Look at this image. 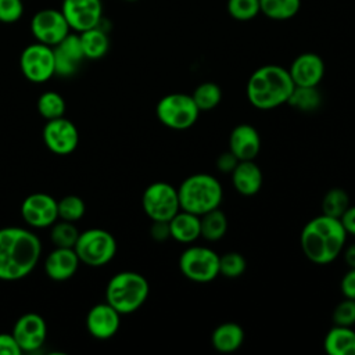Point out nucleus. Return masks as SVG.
Segmentation results:
<instances>
[{"label": "nucleus", "instance_id": "nucleus-1", "mask_svg": "<svg viewBox=\"0 0 355 355\" xmlns=\"http://www.w3.org/2000/svg\"><path fill=\"white\" fill-rule=\"evenodd\" d=\"M42 254L39 237L24 227L0 229V280L17 282L26 277Z\"/></svg>", "mask_w": 355, "mask_h": 355}, {"label": "nucleus", "instance_id": "nucleus-2", "mask_svg": "<svg viewBox=\"0 0 355 355\" xmlns=\"http://www.w3.org/2000/svg\"><path fill=\"white\" fill-rule=\"evenodd\" d=\"M347 237L340 219L320 214L304 225L300 245L305 258L312 263L327 265L343 252Z\"/></svg>", "mask_w": 355, "mask_h": 355}, {"label": "nucleus", "instance_id": "nucleus-3", "mask_svg": "<svg viewBox=\"0 0 355 355\" xmlns=\"http://www.w3.org/2000/svg\"><path fill=\"white\" fill-rule=\"evenodd\" d=\"M294 89L287 68L268 64L257 68L248 78L245 94L250 104L258 110H273L287 100Z\"/></svg>", "mask_w": 355, "mask_h": 355}, {"label": "nucleus", "instance_id": "nucleus-4", "mask_svg": "<svg viewBox=\"0 0 355 355\" xmlns=\"http://www.w3.org/2000/svg\"><path fill=\"white\" fill-rule=\"evenodd\" d=\"M180 209L198 216L219 208L223 198L220 182L209 173H193L178 187Z\"/></svg>", "mask_w": 355, "mask_h": 355}, {"label": "nucleus", "instance_id": "nucleus-5", "mask_svg": "<svg viewBox=\"0 0 355 355\" xmlns=\"http://www.w3.org/2000/svg\"><path fill=\"white\" fill-rule=\"evenodd\" d=\"M148 293L150 286L143 275L133 270H122L108 280L105 301L121 315H129L146 302Z\"/></svg>", "mask_w": 355, "mask_h": 355}, {"label": "nucleus", "instance_id": "nucleus-6", "mask_svg": "<svg viewBox=\"0 0 355 355\" xmlns=\"http://www.w3.org/2000/svg\"><path fill=\"white\" fill-rule=\"evenodd\" d=\"M73 250L82 263L98 268L115 257L116 240L108 230L93 227L79 233Z\"/></svg>", "mask_w": 355, "mask_h": 355}, {"label": "nucleus", "instance_id": "nucleus-7", "mask_svg": "<svg viewBox=\"0 0 355 355\" xmlns=\"http://www.w3.org/2000/svg\"><path fill=\"white\" fill-rule=\"evenodd\" d=\"M158 121L173 130H184L191 128L200 115L191 94L171 93L159 98L155 105Z\"/></svg>", "mask_w": 355, "mask_h": 355}, {"label": "nucleus", "instance_id": "nucleus-8", "mask_svg": "<svg viewBox=\"0 0 355 355\" xmlns=\"http://www.w3.org/2000/svg\"><path fill=\"white\" fill-rule=\"evenodd\" d=\"M182 275L194 283H209L219 276V255L205 245H189L178 261Z\"/></svg>", "mask_w": 355, "mask_h": 355}, {"label": "nucleus", "instance_id": "nucleus-9", "mask_svg": "<svg viewBox=\"0 0 355 355\" xmlns=\"http://www.w3.org/2000/svg\"><path fill=\"white\" fill-rule=\"evenodd\" d=\"M141 207L151 220H169L180 211L178 189L166 182H154L144 189Z\"/></svg>", "mask_w": 355, "mask_h": 355}, {"label": "nucleus", "instance_id": "nucleus-10", "mask_svg": "<svg viewBox=\"0 0 355 355\" xmlns=\"http://www.w3.org/2000/svg\"><path fill=\"white\" fill-rule=\"evenodd\" d=\"M19 68L29 82H47L55 75L53 47L39 42L26 46L19 55Z\"/></svg>", "mask_w": 355, "mask_h": 355}, {"label": "nucleus", "instance_id": "nucleus-11", "mask_svg": "<svg viewBox=\"0 0 355 355\" xmlns=\"http://www.w3.org/2000/svg\"><path fill=\"white\" fill-rule=\"evenodd\" d=\"M31 32L36 42L54 47L71 32V28L61 10L43 8L32 17Z\"/></svg>", "mask_w": 355, "mask_h": 355}, {"label": "nucleus", "instance_id": "nucleus-12", "mask_svg": "<svg viewBox=\"0 0 355 355\" xmlns=\"http://www.w3.org/2000/svg\"><path fill=\"white\" fill-rule=\"evenodd\" d=\"M60 10L71 31L76 33L94 28L103 21L101 0H62Z\"/></svg>", "mask_w": 355, "mask_h": 355}, {"label": "nucleus", "instance_id": "nucleus-13", "mask_svg": "<svg viewBox=\"0 0 355 355\" xmlns=\"http://www.w3.org/2000/svg\"><path fill=\"white\" fill-rule=\"evenodd\" d=\"M43 141L51 153L68 155L78 147L79 132L75 123L64 116L50 119L43 128Z\"/></svg>", "mask_w": 355, "mask_h": 355}, {"label": "nucleus", "instance_id": "nucleus-14", "mask_svg": "<svg viewBox=\"0 0 355 355\" xmlns=\"http://www.w3.org/2000/svg\"><path fill=\"white\" fill-rule=\"evenodd\" d=\"M11 334L22 352H35L46 343L47 324L39 313L28 312L17 319Z\"/></svg>", "mask_w": 355, "mask_h": 355}, {"label": "nucleus", "instance_id": "nucleus-15", "mask_svg": "<svg viewBox=\"0 0 355 355\" xmlns=\"http://www.w3.org/2000/svg\"><path fill=\"white\" fill-rule=\"evenodd\" d=\"M21 216L31 227H50L58 220L57 200L46 193L29 194L21 205Z\"/></svg>", "mask_w": 355, "mask_h": 355}, {"label": "nucleus", "instance_id": "nucleus-16", "mask_svg": "<svg viewBox=\"0 0 355 355\" xmlns=\"http://www.w3.org/2000/svg\"><path fill=\"white\" fill-rule=\"evenodd\" d=\"M53 53L55 75L64 78L72 76L85 60L80 39L76 32H69L58 44L53 47Z\"/></svg>", "mask_w": 355, "mask_h": 355}, {"label": "nucleus", "instance_id": "nucleus-17", "mask_svg": "<svg viewBox=\"0 0 355 355\" xmlns=\"http://www.w3.org/2000/svg\"><path fill=\"white\" fill-rule=\"evenodd\" d=\"M121 326V313L107 301L92 306L86 315V329L97 340L114 337Z\"/></svg>", "mask_w": 355, "mask_h": 355}, {"label": "nucleus", "instance_id": "nucleus-18", "mask_svg": "<svg viewBox=\"0 0 355 355\" xmlns=\"http://www.w3.org/2000/svg\"><path fill=\"white\" fill-rule=\"evenodd\" d=\"M294 86H318L324 76V62L316 53L297 55L287 68Z\"/></svg>", "mask_w": 355, "mask_h": 355}, {"label": "nucleus", "instance_id": "nucleus-19", "mask_svg": "<svg viewBox=\"0 0 355 355\" xmlns=\"http://www.w3.org/2000/svg\"><path fill=\"white\" fill-rule=\"evenodd\" d=\"M229 150L239 161L255 159L261 151V136L250 123L234 126L229 135Z\"/></svg>", "mask_w": 355, "mask_h": 355}, {"label": "nucleus", "instance_id": "nucleus-20", "mask_svg": "<svg viewBox=\"0 0 355 355\" xmlns=\"http://www.w3.org/2000/svg\"><path fill=\"white\" fill-rule=\"evenodd\" d=\"M79 258L73 248L55 247L44 261V272L54 282H65L71 279L79 268Z\"/></svg>", "mask_w": 355, "mask_h": 355}, {"label": "nucleus", "instance_id": "nucleus-21", "mask_svg": "<svg viewBox=\"0 0 355 355\" xmlns=\"http://www.w3.org/2000/svg\"><path fill=\"white\" fill-rule=\"evenodd\" d=\"M230 175L234 190L245 197L255 196L261 190L263 183L262 171L254 162V159L239 161Z\"/></svg>", "mask_w": 355, "mask_h": 355}, {"label": "nucleus", "instance_id": "nucleus-22", "mask_svg": "<svg viewBox=\"0 0 355 355\" xmlns=\"http://www.w3.org/2000/svg\"><path fill=\"white\" fill-rule=\"evenodd\" d=\"M171 237L182 244H191L201 237L200 216L187 211H178L169 220Z\"/></svg>", "mask_w": 355, "mask_h": 355}, {"label": "nucleus", "instance_id": "nucleus-23", "mask_svg": "<svg viewBox=\"0 0 355 355\" xmlns=\"http://www.w3.org/2000/svg\"><path fill=\"white\" fill-rule=\"evenodd\" d=\"M244 341V330L236 322H223L218 324L211 334V345L220 354L237 351Z\"/></svg>", "mask_w": 355, "mask_h": 355}, {"label": "nucleus", "instance_id": "nucleus-24", "mask_svg": "<svg viewBox=\"0 0 355 355\" xmlns=\"http://www.w3.org/2000/svg\"><path fill=\"white\" fill-rule=\"evenodd\" d=\"M323 348L329 355H355V330L334 324L324 336Z\"/></svg>", "mask_w": 355, "mask_h": 355}, {"label": "nucleus", "instance_id": "nucleus-25", "mask_svg": "<svg viewBox=\"0 0 355 355\" xmlns=\"http://www.w3.org/2000/svg\"><path fill=\"white\" fill-rule=\"evenodd\" d=\"M79 35L82 50L85 58L87 60H100L103 58L110 50V37L107 32L101 28V24L83 31Z\"/></svg>", "mask_w": 355, "mask_h": 355}, {"label": "nucleus", "instance_id": "nucleus-26", "mask_svg": "<svg viewBox=\"0 0 355 355\" xmlns=\"http://www.w3.org/2000/svg\"><path fill=\"white\" fill-rule=\"evenodd\" d=\"M227 216L220 208H215L200 216L201 237L207 241H219L227 232Z\"/></svg>", "mask_w": 355, "mask_h": 355}, {"label": "nucleus", "instance_id": "nucleus-27", "mask_svg": "<svg viewBox=\"0 0 355 355\" xmlns=\"http://www.w3.org/2000/svg\"><path fill=\"white\" fill-rule=\"evenodd\" d=\"M287 104L300 112H313L322 104L318 86H294Z\"/></svg>", "mask_w": 355, "mask_h": 355}, {"label": "nucleus", "instance_id": "nucleus-28", "mask_svg": "<svg viewBox=\"0 0 355 355\" xmlns=\"http://www.w3.org/2000/svg\"><path fill=\"white\" fill-rule=\"evenodd\" d=\"M301 0H259L261 12L273 21H287L297 15Z\"/></svg>", "mask_w": 355, "mask_h": 355}, {"label": "nucleus", "instance_id": "nucleus-29", "mask_svg": "<svg viewBox=\"0 0 355 355\" xmlns=\"http://www.w3.org/2000/svg\"><path fill=\"white\" fill-rule=\"evenodd\" d=\"M351 205L348 193L341 187H331L327 190L322 198V214L340 219L345 209Z\"/></svg>", "mask_w": 355, "mask_h": 355}, {"label": "nucleus", "instance_id": "nucleus-30", "mask_svg": "<svg viewBox=\"0 0 355 355\" xmlns=\"http://www.w3.org/2000/svg\"><path fill=\"white\" fill-rule=\"evenodd\" d=\"M191 97L201 111L214 110L222 100V90L215 82H202L191 93Z\"/></svg>", "mask_w": 355, "mask_h": 355}, {"label": "nucleus", "instance_id": "nucleus-31", "mask_svg": "<svg viewBox=\"0 0 355 355\" xmlns=\"http://www.w3.org/2000/svg\"><path fill=\"white\" fill-rule=\"evenodd\" d=\"M67 104L64 97L57 92H44L37 98V112L46 121L64 116Z\"/></svg>", "mask_w": 355, "mask_h": 355}, {"label": "nucleus", "instance_id": "nucleus-32", "mask_svg": "<svg viewBox=\"0 0 355 355\" xmlns=\"http://www.w3.org/2000/svg\"><path fill=\"white\" fill-rule=\"evenodd\" d=\"M50 230V240L54 244V247H67V248H73L78 236H79V230L78 227L73 225V222H68V220H55L51 226Z\"/></svg>", "mask_w": 355, "mask_h": 355}, {"label": "nucleus", "instance_id": "nucleus-33", "mask_svg": "<svg viewBox=\"0 0 355 355\" xmlns=\"http://www.w3.org/2000/svg\"><path fill=\"white\" fill-rule=\"evenodd\" d=\"M247 268L245 258L237 251H229L219 255V275L226 279L240 277Z\"/></svg>", "mask_w": 355, "mask_h": 355}, {"label": "nucleus", "instance_id": "nucleus-34", "mask_svg": "<svg viewBox=\"0 0 355 355\" xmlns=\"http://www.w3.org/2000/svg\"><path fill=\"white\" fill-rule=\"evenodd\" d=\"M57 208H58V219L68 220V222L79 220L86 211V205L83 200L75 194H69L58 200Z\"/></svg>", "mask_w": 355, "mask_h": 355}, {"label": "nucleus", "instance_id": "nucleus-35", "mask_svg": "<svg viewBox=\"0 0 355 355\" xmlns=\"http://www.w3.org/2000/svg\"><path fill=\"white\" fill-rule=\"evenodd\" d=\"M226 10L236 21H250L261 12L259 0H227Z\"/></svg>", "mask_w": 355, "mask_h": 355}, {"label": "nucleus", "instance_id": "nucleus-36", "mask_svg": "<svg viewBox=\"0 0 355 355\" xmlns=\"http://www.w3.org/2000/svg\"><path fill=\"white\" fill-rule=\"evenodd\" d=\"M334 324L338 326H354L355 324V300L345 298L340 301L331 313Z\"/></svg>", "mask_w": 355, "mask_h": 355}, {"label": "nucleus", "instance_id": "nucleus-37", "mask_svg": "<svg viewBox=\"0 0 355 355\" xmlns=\"http://www.w3.org/2000/svg\"><path fill=\"white\" fill-rule=\"evenodd\" d=\"M24 15L22 0H0V22L14 24Z\"/></svg>", "mask_w": 355, "mask_h": 355}, {"label": "nucleus", "instance_id": "nucleus-38", "mask_svg": "<svg viewBox=\"0 0 355 355\" xmlns=\"http://www.w3.org/2000/svg\"><path fill=\"white\" fill-rule=\"evenodd\" d=\"M215 164H216V169L219 172L232 173L233 169L236 168V165L239 164V159L236 158V155L230 150H226V151H223L218 155Z\"/></svg>", "mask_w": 355, "mask_h": 355}, {"label": "nucleus", "instance_id": "nucleus-39", "mask_svg": "<svg viewBox=\"0 0 355 355\" xmlns=\"http://www.w3.org/2000/svg\"><path fill=\"white\" fill-rule=\"evenodd\" d=\"M22 351L11 333H0V355H21Z\"/></svg>", "mask_w": 355, "mask_h": 355}, {"label": "nucleus", "instance_id": "nucleus-40", "mask_svg": "<svg viewBox=\"0 0 355 355\" xmlns=\"http://www.w3.org/2000/svg\"><path fill=\"white\" fill-rule=\"evenodd\" d=\"M340 288L344 298L355 300V268H348L340 282Z\"/></svg>", "mask_w": 355, "mask_h": 355}, {"label": "nucleus", "instance_id": "nucleus-41", "mask_svg": "<svg viewBox=\"0 0 355 355\" xmlns=\"http://www.w3.org/2000/svg\"><path fill=\"white\" fill-rule=\"evenodd\" d=\"M150 226V236L155 241H165L171 237L169 232V222L168 220H151Z\"/></svg>", "mask_w": 355, "mask_h": 355}, {"label": "nucleus", "instance_id": "nucleus-42", "mask_svg": "<svg viewBox=\"0 0 355 355\" xmlns=\"http://www.w3.org/2000/svg\"><path fill=\"white\" fill-rule=\"evenodd\" d=\"M340 222L348 236L355 237V205H349L341 215Z\"/></svg>", "mask_w": 355, "mask_h": 355}, {"label": "nucleus", "instance_id": "nucleus-43", "mask_svg": "<svg viewBox=\"0 0 355 355\" xmlns=\"http://www.w3.org/2000/svg\"><path fill=\"white\" fill-rule=\"evenodd\" d=\"M343 258L348 268H355V243L349 245H344L343 248Z\"/></svg>", "mask_w": 355, "mask_h": 355}, {"label": "nucleus", "instance_id": "nucleus-44", "mask_svg": "<svg viewBox=\"0 0 355 355\" xmlns=\"http://www.w3.org/2000/svg\"><path fill=\"white\" fill-rule=\"evenodd\" d=\"M125 1H137V0H125Z\"/></svg>", "mask_w": 355, "mask_h": 355}]
</instances>
